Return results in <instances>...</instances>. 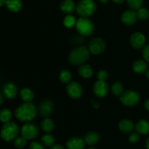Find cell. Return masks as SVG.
Returning <instances> with one entry per match:
<instances>
[{"mask_svg": "<svg viewBox=\"0 0 149 149\" xmlns=\"http://www.w3.org/2000/svg\"><path fill=\"white\" fill-rule=\"evenodd\" d=\"M37 115V109L32 102H24L16 108L15 115L22 122H29L34 119Z\"/></svg>", "mask_w": 149, "mask_h": 149, "instance_id": "1", "label": "cell"}, {"mask_svg": "<svg viewBox=\"0 0 149 149\" xmlns=\"http://www.w3.org/2000/svg\"><path fill=\"white\" fill-rule=\"evenodd\" d=\"M90 52L88 48L79 46L75 48L68 55V61L73 65H81L90 58Z\"/></svg>", "mask_w": 149, "mask_h": 149, "instance_id": "2", "label": "cell"}, {"mask_svg": "<svg viewBox=\"0 0 149 149\" xmlns=\"http://www.w3.org/2000/svg\"><path fill=\"white\" fill-rule=\"evenodd\" d=\"M19 133V127L16 123L10 121L4 124L1 129L0 136L1 139L6 142L14 140L17 137Z\"/></svg>", "mask_w": 149, "mask_h": 149, "instance_id": "3", "label": "cell"}, {"mask_svg": "<svg viewBox=\"0 0 149 149\" xmlns=\"http://www.w3.org/2000/svg\"><path fill=\"white\" fill-rule=\"evenodd\" d=\"M97 9L94 0H81L77 5V12L81 17L89 18L93 15Z\"/></svg>", "mask_w": 149, "mask_h": 149, "instance_id": "4", "label": "cell"}, {"mask_svg": "<svg viewBox=\"0 0 149 149\" xmlns=\"http://www.w3.org/2000/svg\"><path fill=\"white\" fill-rule=\"evenodd\" d=\"M76 29L77 32L81 36H90L94 32V24L88 18L81 17L77 20Z\"/></svg>", "mask_w": 149, "mask_h": 149, "instance_id": "5", "label": "cell"}, {"mask_svg": "<svg viewBox=\"0 0 149 149\" xmlns=\"http://www.w3.org/2000/svg\"><path fill=\"white\" fill-rule=\"evenodd\" d=\"M122 105L127 107H132L136 105L140 101V94L136 91L127 90L124 91L119 97Z\"/></svg>", "mask_w": 149, "mask_h": 149, "instance_id": "6", "label": "cell"}, {"mask_svg": "<svg viewBox=\"0 0 149 149\" xmlns=\"http://www.w3.org/2000/svg\"><path fill=\"white\" fill-rule=\"evenodd\" d=\"M20 131L22 136L26 140H33L39 134V128L36 124L27 122L22 127Z\"/></svg>", "mask_w": 149, "mask_h": 149, "instance_id": "7", "label": "cell"}, {"mask_svg": "<svg viewBox=\"0 0 149 149\" xmlns=\"http://www.w3.org/2000/svg\"><path fill=\"white\" fill-rule=\"evenodd\" d=\"M106 49V42L103 39L96 37L92 39L88 45V50L90 53L95 55L102 53Z\"/></svg>", "mask_w": 149, "mask_h": 149, "instance_id": "8", "label": "cell"}, {"mask_svg": "<svg viewBox=\"0 0 149 149\" xmlns=\"http://www.w3.org/2000/svg\"><path fill=\"white\" fill-rule=\"evenodd\" d=\"M66 92L69 97H71V99H79L82 95V86L78 82H71L67 86Z\"/></svg>", "mask_w": 149, "mask_h": 149, "instance_id": "9", "label": "cell"}, {"mask_svg": "<svg viewBox=\"0 0 149 149\" xmlns=\"http://www.w3.org/2000/svg\"><path fill=\"white\" fill-rule=\"evenodd\" d=\"M109 90V88L108 83L106 81H102V80L96 81L93 88V93L96 97L98 98L105 97L108 94Z\"/></svg>", "mask_w": 149, "mask_h": 149, "instance_id": "10", "label": "cell"}, {"mask_svg": "<svg viewBox=\"0 0 149 149\" xmlns=\"http://www.w3.org/2000/svg\"><path fill=\"white\" fill-rule=\"evenodd\" d=\"M131 46L135 49H141L145 46L146 37L141 32H135L132 34L130 39Z\"/></svg>", "mask_w": 149, "mask_h": 149, "instance_id": "11", "label": "cell"}, {"mask_svg": "<svg viewBox=\"0 0 149 149\" xmlns=\"http://www.w3.org/2000/svg\"><path fill=\"white\" fill-rule=\"evenodd\" d=\"M138 19L137 12L131 9L124 12L121 16V20L126 26H131V25L135 24Z\"/></svg>", "mask_w": 149, "mask_h": 149, "instance_id": "12", "label": "cell"}, {"mask_svg": "<svg viewBox=\"0 0 149 149\" xmlns=\"http://www.w3.org/2000/svg\"><path fill=\"white\" fill-rule=\"evenodd\" d=\"M85 141L84 139L78 137H73L68 139L66 142L67 149H84Z\"/></svg>", "mask_w": 149, "mask_h": 149, "instance_id": "13", "label": "cell"}, {"mask_svg": "<svg viewBox=\"0 0 149 149\" xmlns=\"http://www.w3.org/2000/svg\"><path fill=\"white\" fill-rule=\"evenodd\" d=\"M53 110V103L49 99H45L40 104L39 111L40 115L45 118H48Z\"/></svg>", "mask_w": 149, "mask_h": 149, "instance_id": "14", "label": "cell"}, {"mask_svg": "<svg viewBox=\"0 0 149 149\" xmlns=\"http://www.w3.org/2000/svg\"><path fill=\"white\" fill-rule=\"evenodd\" d=\"M3 95L9 99L15 98L17 93V89L15 85L13 83H7L4 85L2 89Z\"/></svg>", "mask_w": 149, "mask_h": 149, "instance_id": "15", "label": "cell"}, {"mask_svg": "<svg viewBox=\"0 0 149 149\" xmlns=\"http://www.w3.org/2000/svg\"><path fill=\"white\" fill-rule=\"evenodd\" d=\"M60 9L63 13L69 15L77 10V5L72 0H63L60 4Z\"/></svg>", "mask_w": 149, "mask_h": 149, "instance_id": "16", "label": "cell"}, {"mask_svg": "<svg viewBox=\"0 0 149 149\" xmlns=\"http://www.w3.org/2000/svg\"><path fill=\"white\" fill-rule=\"evenodd\" d=\"M119 129L124 134H130L135 129V126L132 121L129 119H123L119 122Z\"/></svg>", "mask_w": 149, "mask_h": 149, "instance_id": "17", "label": "cell"}, {"mask_svg": "<svg viewBox=\"0 0 149 149\" xmlns=\"http://www.w3.org/2000/svg\"><path fill=\"white\" fill-rule=\"evenodd\" d=\"M135 128L137 132L141 135H147L149 134V122L147 120L141 119L138 121Z\"/></svg>", "mask_w": 149, "mask_h": 149, "instance_id": "18", "label": "cell"}, {"mask_svg": "<svg viewBox=\"0 0 149 149\" xmlns=\"http://www.w3.org/2000/svg\"><path fill=\"white\" fill-rule=\"evenodd\" d=\"M6 7L7 10L13 13H17L23 7L21 0H6Z\"/></svg>", "mask_w": 149, "mask_h": 149, "instance_id": "19", "label": "cell"}, {"mask_svg": "<svg viewBox=\"0 0 149 149\" xmlns=\"http://www.w3.org/2000/svg\"><path fill=\"white\" fill-rule=\"evenodd\" d=\"M132 70L135 73L143 74L148 70V64L143 60H137L132 64Z\"/></svg>", "mask_w": 149, "mask_h": 149, "instance_id": "20", "label": "cell"}, {"mask_svg": "<svg viewBox=\"0 0 149 149\" xmlns=\"http://www.w3.org/2000/svg\"><path fill=\"white\" fill-rule=\"evenodd\" d=\"M84 140L86 144L90 146H93L98 143L99 140H100V136H99L98 133L96 131H90L87 133Z\"/></svg>", "mask_w": 149, "mask_h": 149, "instance_id": "21", "label": "cell"}, {"mask_svg": "<svg viewBox=\"0 0 149 149\" xmlns=\"http://www.w3.org/2000/svg\"><path fill=\"white\" fill-rule=\"evenodd\" d=\"M79 74L83 78H90L93 74V69L90 64H84L80 65L78 70Z\"/></svg>", "mask_w": 149, "mask_h": 149, "instance_id": "22", "label": "cell"}, {"mask_svg": "<svg viewBox=\"0 0 149 149\" xmlns=\"http://www.w3.org/2000/svg\"><path fill=\"white\" fill-rule=\"evenodd\" d=\"M20 96L24 102H31L34 98V93L31 89L24 88L20 91Z\"/></svg>", "mask_w": 149, "mask_h": 149, "instance_id": "23", "label": "cell"}, {"mask_svg": "<svg viewBox=\"0 0 149 149\" xmlns=\"http://www.w3.org/2000/svg\"><path fill=\"white\" fill-rule=\"evenodd\" d=\"M41 128L45 132L50 133L55 129V124L51 118H45L41 124Z\"/></svg>", "mask_w": 149, "mask_h": 149, "instance_id": "24", "label": "cell"}, {"mask_svg": "<svg viewBox=\"0 0 149 149\" xmlns=\"http://www.w3.org/2000/svg\"><path fill=\"white\" fill-rule=\"evenodd\" d=\"M71 78H72V75H71V73L69 70L64 69L60 72L59 79L63 83L68 84L69 83H71Z\"/></svg>", "mask_w": 149, "mask_h": 149, "instance_id": "25", "label": "cell"}, {"mask_svg": "<svg viewBox=\"0 0 149 149\" xmlns=\"http://www.w3.org/2000/svg\"><path fill=\"white\" fill-rule=\"evenodd\" d=\"M55 139L53 135L49 134H45V135L42 136V143L45 147L47 148H51L52 146H53L55 145Z\"/></svg>", "mask_w": 149, "mask_h": 149, "instance_id": "26", "label": "cell"}, {"mask_svg": "<svg viewBox=\"0 0 149 149\" xmlns=\"http://www.w3.org/2000/svg\"><path fill=\"white\" fill-rule=\"evenodd\" d=\"M12 119V112L7 108L0 110V121L4 124L7 122H10Z\"/></svg>", "mask_w": 149, "mask_h": 149, "instance_id": "27", "label": "cell"}, {"mask_svg": "<svg viewBox=\"0 0 149 149\" xmlns=\"http://www.w3.org/2000/svg\"><path fill=\"white\" fill-rule=\"evenodd\" d=\"M111 92L114 96H120L124 92V86L120 82H115L111 86Z\"/></svg>", "mask_w": 149, "mask_h": 149, "instance_id": "28", "label": "cell"}, {"mask_svg": "<svg viewBox=\"0 0 149 149\" xmlns=\"http://www.w3.org/2000/svg\"><path fill=\"white\" fill-rule=\"evenodd\" d=\"M76 23H77V19L72 15H67L63 18V24L65 27L71 29L76 26Z\"/></svg>", "mask_w": 149, "mask_h": 149, "instance_id": "29", "label": "cell"}, {"mask_svg": "<svg viewBox=\"0 0 149 149\" xmlns=\"http://www.w3.org/2000/svg\"><path fill=\"white\" fill-rule=\"evenodd\" d=\"M126 1L131 10L135 11L141 9L143 4V0H126Z\"/></svg>", "mask_w": 149, "mask_h": 149, "instance_id": "30", "label": "cell"}, {"mask_svg": "<svg viewBox=\"0 0 149 149\" xmlns=\"http://www.w3.org/2000/svg\"><path fill=\"white\" fill-rule=\"evenodd\" d=\"M26 143H27V140L23 136L17 137L14 140V145L17 149L23 148L26 145Z\"/></svg>", "mask_w": 149, "mask_h": 149, "instance_id": "31", "label": "cell"}, {"mask_svg": "<svg viewBox=\"0 0 149 149\" xmlns=\"http://www.w3.org/2000/svg\"><path fill=\"white\" fill-rule=\"evenodd\" d=\"M137 15L138 18L141 20H146L149 18V11L148 9L141 7L138 10H137Z\"/></svg>", "mask_w": 149, "mask_h": 149, "instance_id": "32", "label": "cell"}, {"mask_svg": "<svg viewBox=\"0 0 149 149\" xmlns=\"http://www.w3.org/2000/svg\"><path fill=\"white\" fill-rule=\"evenodd\" d=\"M140 134L137 131H132L129 135V141L131 143H136L139 141Z\"/></svg>", "mask_w": 149, "mask_h": 149, "instance_id": "33", "label": "cell"}, {"mask_svg": "<svg viewBox=\"0 0 149 149\" xmlns=\"http://www.w3.org/2000/svg\"><path fill=\"white\" fill-rule=\"evenodd\" d=\"M109 74L108 72L104 70H101L97 73V78L98 80H102V81H106L107 80Z\"/></svg>", "mask_w": 149, "mask_h": 149, "instance_id": "34", "label": "cell"}, {"mask_svg": "<svg viewBox=\"0 0 149 149\" xmlns=\"http://www.w3.org/2000/svg\"><path fill=\"white\" fill-rule=\"evenodd\" d=\"M45 146L38 141H33L30 144L29 149H45Z\"/></svg>", "mask_w": 149, "mask_h": 149, "instance_id": "35", "label": "cell"}, {"mask_svg": "<svg viewBox=\"0 0 149 149\" xmlns=\"http://www.w3.org/2000/svg\"><path fill=\"white\" fill-rule=\"evenodd\" d=\"M142 55L144 60H145L146 62L149 63V45H146V46H144L143 48Z\"/></svg>", "mask_w": 149, "mask_h": 149, "instance_id": "36", "label": "cell"}, {"mask_svg": "<svg viewBox=\"0 0 149 149\" xmlns=\"http://www.w3.org/2000/svg\"><path fill=\"white\" fill-rule=\"evenodd\" d=\"M92 102V105H93V106L94 107V108H99V106H100V103H99L98 101L95 100V99H93V100L91 101Z\"/></svg>", "mask_w": 149, "mask_h": 149, "instance_id": "37", "label": "cell"}, {"mask_svg": "<svg viewBox=\"0 0 149 149\" xmlns=\"http://www.w3.org/2000/svg\"><path fill=\"white\" fill-rule=\"evenodd\" d=\"M50 149H65L63 146L61 145V144H55L53 146L50 148Z\"/></svg>", "mask_w": 149, "mask_h": 149, "instance_id": "38", "label": "cell"}, {"mask_svg": "<svg viewBox=\"0 0 149 149\" xmlns=\"http://www.w3.org/2000/svg\"><path fill=\"white\" fill-rule=\"evenodd\" d=\"M144 107H145V108L147 110L149 111V99L146 100L145 103H144Z\"/></svg>", "mask_w": 149, "mask_h": 149, "instance_id": "39", "label": "cell"}, {"mask_svg": "<svg viewBox=\"0 0 149 149\" xmlns=\"http://www.w3.org/2000/svg\"><path fill=\"white\" fill-rule=\"evenodd\" d=\"M113 2L116 3V4H122L125 1V0H111Z\"/></svg>", "mask_w": 149, "mask_h": 149, "instance_id": "40", "label": "cell"}, {"mask_svg": "<svg viewBox=\"0 0 149 149\" xmlns=\"http://www.w3.org/2000/svg\"><path fill=\"white\" fill-rule=\"evenodd\" d=\"M5 4H6V0H0V7L5 5Z\"/></svg>", "mask_w": 149, "mask_h": 149, "instance_id": "41", "label": "cell"}, {"mask_svg": "<svg viewBox=\"0 0 149 149\" xmlns=\"http://www.w3.org/2000/svg\"><path fill=\"white\" fill-rule=\"evenodd\" d=\"M146 147L147 149H149V137H148L146 140Z\"/></svg>", "mask_w": 149, "mask_h": 149, "instance_id": "42", "label": "cell"}, {"mask_svg": "<svg viewBox=\"0 0 149 149\" xmlns=\"http://www.w3.org/2000/svg\"><path fill=\"white\" fill-rule=\"evenodd\" d=\"M2 102H3V95H2V93L0 92V106L1 105Z\"/></svg>", "mask_w": 149, "mask_h": 149, "instance_id": "43", "label": "cell"}, {"mask_svg": "<svg viewBox=\"0 0 149 149\" xmlns=\"http://www.w3.org/2000/svg\"><path fill=\"white\" fill-rule=\"evenodd\" d=\"M99 1H100L102 4H107V3L109 2V0H99Z\"/></svg>", "mask_w": 149, "mask_h": 149, "instance_id": "44", "label": "cell"}, {"mask_svg": "<svg viewBox=\"0 0 149 149\" xmlns=\"http://www.w3.org/2000/svg\"><path fill=\"white\" fill-rule=\"evenodd\" d=\"M146 76L147 78L149 79V70H147L146 72Z\"/></svg>", "mask_w": 149, "mask_h": 149, "instance_id": "45", "label": "cell"}, {"mask_svg": "<svg viewBox=\"0 0 149 149\" xmlns=\"http://www.w3.org/2000/svg\"><path fill=\"white\" fill-rule=\"evenodd\" d=\"M87 149H96V148H93V147H90V148H87Z\"/></svg>", "mask_w": 149, "mask_h": 149, "instance_id": "46", "label": "cell"}]
</instances>
